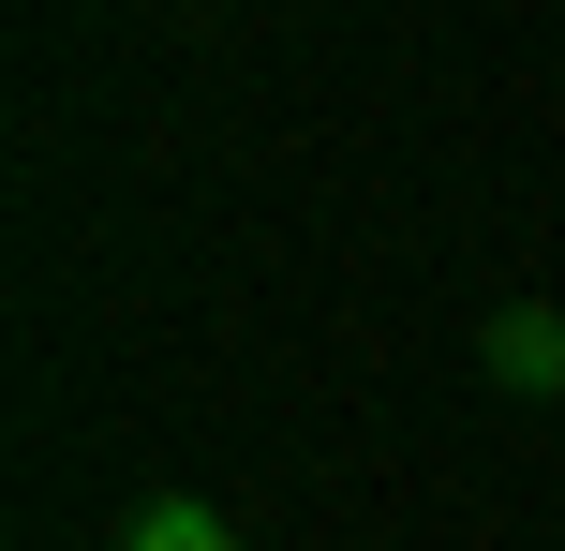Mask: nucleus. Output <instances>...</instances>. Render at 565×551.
<instances>
[{
	"instance_id": "obj_1",
	"label": "nucleus",
	"mask_w": 565,
	"mask_h": 551,
	"mask_svg": "<svg viewBox=\"0 0 565 551\" xmlns=\"http://www.w3.org/2000/svg\"><path fill=\"white\" fill-rule=\"evenodd\" d=\"M477 373L507 388V403H565V314L551 298H507V314L477 328Z\"/></svg>"
},
{
	"instance_id": "obj_2",
	"label": "nucleus",
	"mask_w": 565,
	"mask_h": 551,
	"mask_svg": "<svg viewBox=\"0 0 565 551\" xmlns=\"http://www.w3.org/2000/svg\"><path fill=\"white\" fill-rule=\"evenodd\" d=\"M105 551H238V522H224L209 492H149V507H135V522H119Z\"/></svg>"
}]
</instances>
